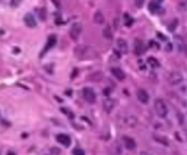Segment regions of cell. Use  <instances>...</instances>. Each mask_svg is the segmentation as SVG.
I'll return each instance as SVG.
<instances>
[{
  "label": "cell",
  "instance_id": "18",
  "mask_svg": "<svg viewBox=\"0 0 187 155\" xmlns=\"http://www.w3.org/2000/svg\"><path fill=\"white\" fill-rule=\"evenodd\" d=\"M94 21H95V24H104V16H102V12H95V15H94Z\"/></svg>",
  "mask_w": 187,
  "mask_h": 155
},
{
  "label": "cell",
  "instance_id": "16",
  "mask_svg": "<svg viewBox=\"0 0 187 155\" xmlns=\"http://www.w3.org/2000/svg\"><path fill=\"white\" fill-rule=\"evenodd\" d=\"M116 44H117V50H120V53H127V43L124 40L119 38Z\"/></svg>",
  "mask_w": 187,
  "mask_h": 155
},
{
  "label": "cell",
  "instance_id": "26",
  "mask_svg": "<svg viewBox=\"0 0 187 155\" xmlns=\"http://www.w3.org/2000/svg\"><path fill=\"white\" fill-rule=\"evenodd\" d=\"M156 35H158V38H159V40H167V38H165L164 35L161 34V32H158V34H156Z\"/></svg>",
  "mask_w": 187,
  "mask_h": 155
},
{
  "label": "cell",
  "instance_id": "27",
  "mask_svg": "<svg viewBox=\"0 0 187 155\" xmlns=\"http://www.w3.org/2000/svg\"><path fill=\"white\" fill-rule=\"evenodd\" d=\"M149 44H151V47H155V48H159V47H158V44H156V43H153V41H151Z\"/></svg>",
  "mask_w": 187,
  "mask_h": 155
},
{
  "label": "cell",
  "instance_id": "11",
  "mask_svg": "<svg viewBox=\"0 0 187 155\" xmlns=\"http://www.w3.org/2000/svg\"><path fill=\"white\" fill-rule=\"evenodd\" d=\"M123 123H124L126 126H129V127H135L137 124V117L136 116H126Z\"/></svg>",
  "mask_w": 187,
  "mask_h": 155
},
{
  "label": "cell",
  "instance_id": "23",
  "mask_svg": "<svg viewBox=\"0 0 187 155\" xmlns=\"http://www.w3.org/2000/svg\"><path fill=\"white\" fill-rule=\"evenodd\" d=\"M73 154H75V155H84L85 152H84L81 148H75V149H73Z\"/></svg>",
  "mask_w": 187,
  "mask_h": 155
},
{
  "label": "cell",
  "instance_id": "1",
  "mask_svg": "<svg viewBox=\"0 0 187 155\" xmlns=\"http://www.w3.org/2000/svg\"><path fill=\"white\" fill-rule=\"evenodd\" d=\"M153 108H155V111H156V114H158L159 117H167V114H168V107H167V104H165L164 100H161V98L155 100Z\"/></svg>",
  "mask_w": 187,
  "mask_h": 155
},
{
  "label": "cell",
  "instance_id": "9",
  "mask_svg": "<svg viewBox=\"0 0 187 155\" xmlns=\"http://www.w3.org/2000/svg\"><path fill=\"white\" fill-rule=\"evenodd\" d=\"M137 100L142 104H146L149 101V94H148L145 89H139V91H137Z\"/></svg>",
  "mask_w": 187,
  "mask_h": 155
},
{
  "label": "cell",
  "instance_id": "7",
  "mask_svg": "<svg viewBox=\"0 0 187 155\" xmlns=\"http://www.w3.org/2000/svg\"><path fill=\"white\" fill-rule=\"evenodd\" d=\"M75 53H76V56H78L79 59H86V57H88V53H91V50H89V47H86V46H79V47H76Z\"/></svg>",
  "mask_w": 187,
  "mask_h": 155
},
{
  "label": "cell",
  "instance_id": "3",
  "mask_svg": "<svg viewBox=\"0 0 187 155\" xmlns=\"http://www.w3.org/2000/svg\"><path fill=\"white\" fill-rule=\"evenodd\" d=\"M168 82H170V85L172 86H177L180 85L181 82H183V75L180 73V72H171L170 75H168Z\"/></svg>",
  "mask_w": 187,
  "mask_h": 155
},
{
  "label": "cell",
  "instance_id": "14",
  "mask_svg": "<svg viewBox=\"0 0 187 155\" xmlns=\"http://www.w3.org/2000/svg\"><path fill=\"white\" fill-rule=\"evenodd\" d=\"M175 43H177V47H178V50H180V51H183V53H186V51H187V48H186V43L183 41V38H181V37L175 35Z\"/></svg>",
  "mask_w": 187,
  "mask_h": 155
},
{
  "label": "cell",
  "instance_id": "24",
  "mask_svg": "<svg viewBox=\"0 0 187 155\" xmlns=\"http://www.w3.org/2000/svg\"><path fill=\"white\" fill-rule=\"evenodd\" d=\"M50 154L59 155V154H60V149H57V148H51V149H50Z\"/></svg>",
  "mask_w": 187,
  "mask_h": 155
},
{
  "label": "cell",
  "instance_id": "17",
  "mask_svg": "<svg viewBox=\"0 0 187 155\" xmlns=\"http://www.w3.org/2000/svg\"><path fill=\"white\" fill-rule=\"evenodd\" d=\"M102 37L107 38V40H111V38H113V31H111L110 26H105V28L102 29Z\"/></svg>",
  "mask_w": 187,
  "mask_h": 155
},
{
  "label": "cell",
  "instance_id": "8",
  "mask_svg": "<svg viewBox=\"0 0 187 155\" xmlns=\"http://www.w3.org/2000/svg\"><path fill=\"white\" fill-rule=\"evenodd\" d=\"M23 22H25L26 26H29V28H35V26H37V21H35L32 13H26V15L23 16Z\"/></svg>",
  "mask_w": 187,
  "mask_h": 155
},
{
  "label": "cell",
  "instance_id": "21",
  "mask_svg": "<svg viewBox=\"0 0 187 155\" xmlns=\"http://www.w3.org/2000/svg\"><path fill=\"white\" fill-rule=\"evenodd\" d=\"M148 63H149L151 66H153V68H158V62H156L153 57H149V59H148Z\"/></svg>",
  "mask_w": 187,
  "mask_h": 155
},
{
  "label": "cell",
  "instance_id": "22",
  "mask_svg": "<svg viewBox=\"0 0 187 155\" xmlns=\"http://www.w3.org/2000/svg\"><path fill=\"white\" fill-rule=\"evenodd\" d=\"M155 139H159V142H161L162 145H168V139L167 138H161V136H156V135H155Z\"/></svg>",
  "mask_w": 187,
  "mask_h": 155
},
{
  "label": "cell",
  "instance_id": "25",
  "mask_svg": "<svg viewBox=\"0 0 187 155\" xmlns=\"http://www.w3.org/2000/svg\"><path fill=\"white\" fill-rule=\"evenodd\" d=\"M21 3V0H12V6H18Z\"/></svg>",
  "mask_w": 187,
  "mask_h": 155
},
{
  "label": "cell",
  "instance_id": "5",
  "mask_svg": "<svg viewBox=\"0 0 187 155\" xmlns=\"http://www.w3.org/2000/svg\"><path fill=\"white\" fill-rule=\"evenodd\" d=\"M145 51H146V46H145V43H143L142 40L136 38V40H135V53H136L137 56H142Z\"/></svg>",
  "mask_w": 187,
  "mask_h": 155
},
{
  "label": "cell",
  "instance_id": "15",
  "mask_svg": "<svg viewBox=\"0 0 187 155\" xmlns=\"http://www.w3.org/2000/svg\"><path fill=\"white\" fill-rule=\"evenodd\" d=\"M149 10H151V13H159V12H161V7H159V1H158V0L151 1V4H149Z\"/></svg>",
  "mask_w": 187,
  "mask_h": 155
},
{
  "label": "cell",
  "instance_id": "20",
  "mask_svg": "<svg viewBox=\"0 0 187 155\" xmlns=\"http://www.w3.org/2000/svg\"><path fill=\"white\" fill-rule=\"evenodd\" d=\"M124 21H126V24H124L126 26H132L133 25V18L130 16L129 13H124Z\"/></svg>",
  "mask_w": 187,
  "mask_h": 155
},
{
  "label": "cell",
  "instance_id": "13",
  "mask_svg": "<svg viewBox=\"0 0 187 155\" xmlns=\"http://www.w3.org/2000/svg\"><path fill=\"white\" fill-rule=\"evenodd\" d=\"M57 140H59V143H62V145H63V146H66V148L70 146V138H69L67 135L59 133V135H57Z\"/></svg>",
  "mask_w": 187,
  "mask_h": 155
},
{
  "label": "cell",
  "instance_id": "29",
  "mask_svg": "<svg viewBox=\"0 0 187 155\" xmlns=\"http://www.w3.org/2000/svg\"><path fill=\"white\" fill-rule=\"evenodd\" d=\"M104 95L108 97V95H110V89H104Z\"/></svg>",
  "mask_w": 187,
  "mask_h": 155
},
{
  "label": "cell",
  "instance_id": "19",
  "mask_svg": "<svg viewBox=\"0 0 187 155\" xmlns=\"http://www.w3.org/2000/svg\"><path fill=\"white\" fill-rule=\"evenodd\" d=\"M54 44H56V35H50V38H48V41H47V47H45V50L51 48Z\"/></svg>",
  "mask_w": 187,
  "mask_h": 155
},
{
  "label": "cell",
  "instance_id": "10",
  "mask_svg": "<svg viewBox=\"0 0 187 155\" xmlns=\"http://www.w3.org/2000/svg\"><path fill=\"white\" fill-rule=\"evenodd\" d=\"M123 143L127 149H135L136 148V142L133 138H129V136H123Z\"/></svg>",
  "mask_w": 187,
  "mask_h": 155
},
{
  "label": "cell",
  "instance_id": "2",
  "mask_svg": "<svg viewBox=\"0 0 187 155\" xmlns=\"http://www.w3.org/2000/svg\"><path fill=\"white\" fill-rule=\"evenodd\" d=\"M82 29H84L82 24H81V22H75V24L70 26V38L76 41V40L81 37V34H82Z\"/></svg>",
  "mask_w": 187,
  "mask_h": 155
},
{
  "label": "cell",
  "instance_id": "4",
  "mask_svg": "<svg viewBox=\"0 0 187 155\" xmlns=\"http://www.w3.org/2000/svg\"><path fill=\"white\" fill-rule=\"evenodd\" d=\"M82 97H84L85 101H88V103H91V104L97 101V95H95L94 89H91V88H84L82 89Z\"/></svg>",
  "mask_w": 187,
  "mask_h": 155
},
{
  "label": "cell",
  "instance_id": "30",
  "mask_svg": "<svg viewBox=\"0 0 187 155\" xmlns=\"http://www.w3.org/2000/svg\"><path fill=\"white\" fill-rule=\"evenodd\" d=\"M172 50V46L171 44H167V51H171Z\"/></svg>",
  "mask_w": 187,
  "mask_h": 155
},
{
  "label": "cell",
  "instance_id": "28",
  "mask_svg": "<svg viewBox=\"0 0 187 155\" xmlns=\"http://www.w3.org/2000/svg\"><path fill=\"white\" fill-rule=\"evenodd\" d=\"M136 4H137V7H140V6L143 4V0H137V1H136Z\"/></svg>",
  "mask_w": 187,
  "mask_h": 155
},
{
  "label": "cell",
  "instance_id": "12",
  "mask_svg": "<svg viewBox=\"0 0 187 155\" xmlns=\"http://www.w3.org/2000/svg\"><path fill=\"white\" fill-rule=\"evenodd\" d=\"M111 73H113L114 78L119 79V81H124V79H126V73L120 69V68H113V69H111Z\"/></svg>",
  "mask_w": 187,
  "mask_h": 155
},
{
  "label": "cell",
  "instance_id": "6",
  "mask_svg": "<svg viewBox=\"0 0 187 155\" xmlns=\"http://www.w3.org/2000/svg\"><path fill=\"white\" fill-rule=\"evenodd\" d=\"M114 105H116V101L107 97V98L104 100V103H102V108H104L105 113H111V111L114 110Z\"/></svg>",
  "mask_w": 187,
  "mask_h": 155
}]
</instances>
